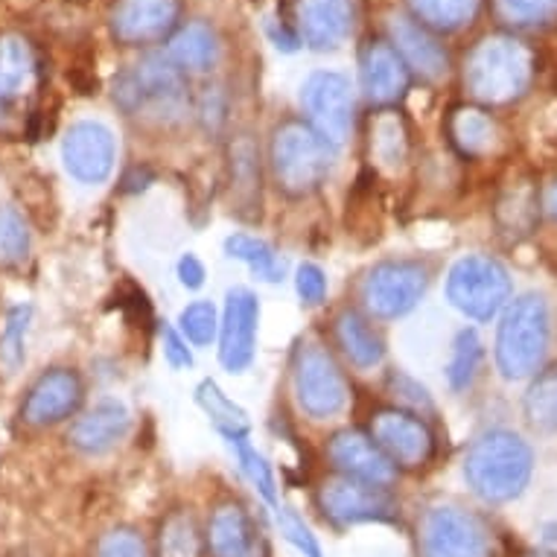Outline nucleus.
Returning <instances> with one entry per match:
<instances>
[{
  "label": "nucleus",
  "mask_w": 557,
  "mask_h": 557,
  "mask_svg": "<svg viewBox=\"0 0 557 557\" xmlns=\"http://www.w3.org/2000/svg\"><path fill=\"white\" fill-rule=\"evenodd\" d=\"M295 289L301 295L304 304H321L327 295V277L315 263H304L295 277Z\"/></svg>",
  "instance_id": "41"
},
{
  "label": "nucleus",
  "mask_w": 557,
  "mask_h": 557,
  "mask_svg": "<svg viewBox=\"0 0 557 557\" xmlns=\"http://www.w3.org/2000/svg\"><path fill=\"white\" fill-rule=\"evenodd\" d=\"M182 333L190 338L193 345H211L213 336H216V330H220V321H216V310H213L211 301H196L190 304L187 310L182 312Z\"/></svg>",
  "instance_id": "35"
},
{
  "label": "nucleus",
  "mask_w": 557,
  "mask_h": 557,
  "mask_svg": "<svg viewBox=\"0 0 557 557\" xmlns=\"http://www.w3.org/2000/svg\"><path fill=\"white\" fill-rule=\"evenodd\" d=\"M546 211L557 220V184H552V190L546 193Z\"/></svg>",
  "instance_id": "44"
},
{
  "label": "nucleus",
  "mask_w": 557,
  "mask_h": 557,
  "mask_svg": "<svg viewBox=\"0 0 557 557\" xmlns=\"http://www.w3.org/2000/svg\"><path fill=\"white\" fill-rule=\"evenodd\" d=\"M295 400L310 418L327 421L336 418L347 403V383L338 371L336 359L315 342H304L293 359Z\"/></svg>",
  "instance_id": "6"
},
{
  "label": "nucleus",
  "mask_w": 557,
  "mask_h": 557,
  "mask_svg": "<svg viewBox=\"0 0 557 557\" xmlns=\"http://www.w3.org/2000/svg\"><path fill=\"white\" fill-rule=\"evenodd\" d=\"M327 456L342 475H350L357 482L388 487L397 479V467L385 456L368 432L342 430L333 435L327 447Z\"/></svg>",
  "instance_id": "15"
},
{
  "label": "nucleus",
  "mask_w": 557,
  "mask_h": 557,
  "mask_svg": "<svg viewBox=\"0 0 557 557\" xmlns=\"http://www.w3.org/2000/svg\"><path fill=\"white\" fill-rule=\"evenodd\" d=\"M170 62L175 67L193 71V74L208 71L216 62V38L211 29L205 24H187L184 29H178L170 45Z\"/></svg>",
  "instance_id": "26"
},
{
  "label": "nucleus",
  "mask_w": 557,
  "mask_h": 557,
  "mask_svg": "<svg viewBox=\"0 0 557 557\" xmlns=\"http://www.w3.org/2000/svg\"><path fill=\"white\" fill-rule=\"evenodd\" d=\"M114 156H117L114 135L102 123H91V120L67 128L62 140L64 166L83 184L106 182L114 170Z\"/></svg>",
  "instance_id": "14"
},
{
  "label": "nucleus",
  "mask_w": 557,
  "mask_h": 557,
  "mask_svg": "<svg viewBox=\"0 0 557 557\" xmlns=\"http://www.w3.org/2000/svg\"><path fill=\"white\" fill-rule=\"evenodd\" d=\"M128 409L120 400H100L91 411H85L83 418H76L71 426V444L79 453L88 456H102L126 438L128 432Z\"/></svg>",
  "instance_id": "20"
},
{
  "label": "nucleus",
  "mask_w": 557,
  "mask_h": 557,
  "mask_svg": "<svg viewBox=\"0 0 557 557\" xmlns=\"http://www.w3.org/2000/svg\"><path fill=\"white\" fill-rule=\"evenodd\" d=\"M83 380L71 368H53L36 380V385L29 388L21 418L29 426H50L64 418H71L79 403H83Z\"/></svg>",
  "instance_id": "16"
},
{
  "label": "nucleus",
  "mask_w": 557,
  "mask_h": 557,
  "mask_svg": "<svg viewBox=\"0 0 557 557\" xmlns=\"http://www.w3.org/2000/svg\"><path fill=\"white\" fill-rule=\"evenodd\" d=\"M479 359H482V342L475 336L473 330H465L456 342V350H453V359H449V383L453 388H467L473 383L475 368H479Z\"/></svg>",
  "instance_id": "33"
},
{
  "label": "nucleus",
  "mask_w": 557,
  "mask_h": 557,
  "mask_svg": "<svg viewBox=\"0 0 557 557\" xmlns=\"http://www.w3.org/2000/svg\"><path fill=\"white\" fill-rule=\"evenodd\" d=\"M196 400L205 411H208V418L216 430L231 441V444H239V441H248V418L246 411L239 409L237 403H231L225 397L220 385L213 383V380H205V383L196 388Z\"/></svg>",
  "instance_id": "25"
},
{
  "label": "nucleus",
  "mask_w": 557,
  "mask_h": 557,
  "mask_svg": "<svg viewBox=\"0 0 557 557\" xmlns=\"http://www.w3.org/2000/svg\"><path fill=\"white\" fill-rule=\"evenodd\" d=\"M225 251H228V257L239 260V263H246L265 284L284 281V260L274 255V248L263 243V239L248 237V234H234V237L225 239Z\"/></svg>",
  "instance_id": "27"
},
{
  "label": "nucleus",
  "mask_w": 557,
  "mask_h": 557,
  "mask_svg": "<svg viewBox=\"0 0 557 557\" xmlns=\"http://www.w3.org/2000/svg\"><path fill=\"white\" fill-rule=\"evenodd\" d=\"M525 414L537 430H557V371H546L531 385L529 397H525Z\"/></svg>",
  "instance_id": "31"
},
{
  "label": "nucleus",
  "mask_w": 557,
  "mask_h": 557,
  "mask_svg": "<svg viewBox=\"0 0 557 557\" xmlns=\"http://www.w3.org/2000/svg\"><path fill=\"white\" fill-rule=\"evenodd\" d=\"M29 251L27 225L15 211L0 213V265L21 263Z\"/></svg>",
  "instance_id": "34"
},
{
  "label": "nucleus",
  "mask_w": 557,
  "mask_h": 557,
  "mask_svg": "<svg viewBox=\"0 0 557 557\" xmlns=\"http://www.w3.org/2000/svg\"><path fill=\"white\" fill-rule=\"evenodd\" d=\"M237 447V456H239V465H243V473L251 479V484H255L257 491L263 494V499L272 508H281L277 505V494H274V479H272V470H269V465H265V458L257 453L248 441H239V444H234Z\"/></svg>",
  "instance_id": "36"
},
{
  "label": "nucleus",
  "mask_w": 557,
  "mask_h": 557,
  "mask_svg": "<svg viewBox=\"0 0 557 557\" xmlns=\"http://www.w3.org/2000/svg\"><path fill=\"white\" fill-rule=\"evenodd\" d=\"M548 350V307L540 295H522L505 312L496 336V366L508 380L531 376Z\"/></svg>",
  "instance_id": "4"
},
{
  "label": "nucleus",
  "mask_w": 557,
  "mask_h": 557,
  "mask_svg": "<svg viewBox=\"0 0 557 557\" xmlns=\"http://www.w3.org/2000/svg\"><path fill=\"white\" fill-rule=\"evenodd\" d=\"M178 18V0H117L111 33L123 45H147L170 33Z\"/></svg>",
  "instance_id": "19"
},
{
  "label": "nucleus",
  "mask_w": 557,
  "mask_h": 557,
  "mask_svg": "<svg viewBox=\"0 0 557 557\" xmlns=\"http://www.w3.org/2000/svg\"><path fill=\"white\" fill-rule=\"evenodd\" d=\"M426 269L411 260H385L362 281V301L376 319H400L418 307L426 293Z\"/></svg>",
  "instance_id": "7"
},
{
  "label": "nucleus",
  "mask_w": 557,
  "mask_h": 557,
  "mask_svg": "<svg viewBox=\"0 0 557 557\" xmlns=\"http://www.w3.org/2000/svg\"><path fill=\"white\" fill-rule=\"evenodd\" d=\"M117 100L126 111H137L144 106L156 109H178L184 102V79L170 59L149 55L126 74L117 85Z\"/></svg>",
  "instance_id": "12"
},
{
  "label": "nucleus",
  "mask_w": 557,
  "mask_h": 557,
  "mask_svg": "<svg viewBox=\"0 0 557 557\" xmlns=\"http://www.w3.org/2000/svg\"><path fill=\"white\" fill-rule=\"evenodd\" d=\"M392 38L403 64H411L426 79H441L447 74L449 59L444 47L421 24H414L411 18H392Z\"/></svg>",
  "instance_id": "22"
},
{
  "label": "nucleus",
  "mask_w": 557,
  "mask_h": 557,
  "mask_svg": "<svg viewBox=\"0 0 557 557\" xmlns=\"http://www.w3.org/2000/svg\"><path fill=\"white\" fill-rule=\"evenodd\" d=\"M277 522H281V529L286 531V537L301 548L304 557H321L319 543H315V537H312L310 529L304 525V520L298 513L289 511V508H277Z\"/></svg>",
  "instance_id": "40"
},
{
  "label": "nucleus",
  "mask_w": 557,
  "mask_h": 557,
  "mask_svg": "<svg viewBox=\"0 0 557 557\" xmlns=\"http://www.w3.org/2000/svg\"><path fill=\"white\" fill-rule=\"evenodd\" d=\"M449 135L465 156H484L496 144L494 120L475 109H458L449 120Z\"/></svg>",
  "instance_id": "28"
},
{
  "label": "nucleus",
  "mask_w": 557,
  "mask_h": 557,
  "mask_svg": "<svg viewBox=\"0 0 557 557\" xmlns=\"http://www.w3.org/2000/svg\"><path fill=\"white\" fill-rule=\"evenodd\" d=\"M178 277H182V284L187 289H199L205 284V265L199 263V257L193 255H184L178 260Z\"/></svg>",
  "instance_id": "43"
},
{
  "label": "nucleus",
  "mask_w": 557,
  "mask_h": 557,
  "mask_svg": "<svg viewBox=\"0 0 557 557\" xmlns=\"http://www.w3.org/2000/svg\"><path fill=\"white\" fill-rule=\"evenodd\" d=\"M158 557H201L199 525L187 511L170 513L158 534Z\"/></svg>",
  "instance_id": "29"
},
{
  "label": "nucleus",
  "mask_w": 557,
  "mask_h": 557,
  "mask_svg": "<svg viewBox=\"0 0 557 557\" xmlns=\"http://www.w3.org/2000/svg\"><path fill=\"white\" fill-rule=\"evenodd\" d=\"M362 88L374 106H392L409 88V67L392 45L374 41L362 53Z\"/></svg>",
  "instance_id": "21"
},
{
  "label": "nucleus",
  "mask_w": 557,
  "mask_h": 557,
  "mask_svg": "<svg viewBox=\"0 0 557 557\" xmlns=\"http://www.w3.org/2000/svg\"><path fill=\"white\" fill-rule=\"evenodd\" d=\"M447 298L467 319L487 321L511 298V277L494 257H461L447 277Z\"/></svg>",
  "instance_id": "5"
},
{
  "label": "nucleus",
  "mask_w": 557,
  "mask_h": 557,
  "mask_svg": "<svg viewBox=\"0 0 557 557\" xmlns=\"http://www.w3.org/2000/svg\"><path fill=\"white\" fill-rule=\"evenodd\" d=\"M336 342L345 350V357L357 368H374L385 357V345L380 333L357 310L338 312Z\"/></svg>",
  "instance_id": "24"
},
{
  "label": "nucleus",
  "mask_w": 557,
  "mask_h": 557,
  "mask_svg": "<svg viewBox=\"0 0 557 557\" xmlns=\"http://www.w3.org/2000/svg\"><path fill=\"white\" fill-rule=\"evenodd\" d=\"M531 50L511 36H491L467 59V88L475 100L505 106L517 100L531 83Z\"/></svg>",
  "instance_id": "3"
},
{
  "label": "nucleus",
  "mask_w": 557,
  "mask_h": 557,
  "mask_svg": "<svg viewBox=\"0 0 557 557\" xmlns=\"http://www.w3.org/2000/svg\"><path fill=\"white\" fill-rule=\"evenodd\" d=\"M38 64L21 36H0V132L24 114L36 91Z\"/></svg>",
  "instance_id": "13"
},
{
  "label": "nucleus",
  "mask_w": 557,
  "mask_h": 557,
  "mask_svg": "<svg viewBox=\"0 0 557 557\" xmlns=\"http://www.w3.org/2000/svg\"><path fill=\"white\" fill-rule=\"evenodd\" d=\"M421 546L426 557H487V534L475 517L441 505L423 520Z\"/></svg>",
  "instance_id": "10"
},
{
  "label": "nucleus",
  "mask_w": 557,
  "mask_h": 557,
  "mask_svg": "<svg viewBox=\"0 0 557 557\" xmlns=\"http://www.w3.org/2000/svg\"><path fill=\"white\" fill-rule=\"evenodd\" d=\"M534 470L531 447L508 430H491L467 449L465 475L484 503H511L525 491Z\"/></svg>",
  "instance_id": "1"
},
{
  "label": "nucleus",
  "mask_w": 557,
  "mask_h": 557,
  "mask_svg": "<svg viewBox=\"0 0 557 557\" xmlns=\"http://www.w3.org/2000/svg\"><path fill=\"white\" fill-rule=\"evenodd\" d=\"M414 15L435 29H458L473 18L479 0H409Z\"/></svg>",
  "instance_id": "30"
},
{
  "label": "nucleus",
  "mask_w": 557,
  "mask_h": 557,
  "mask_svg": "<svg viewBox=\"0 0 557 557\" xmlns=\"http://www.w3.org/2000/svg\"><path fill=\"white\" fill-rule=\"evenodd\" d=\"M257 324H260V301L248 289H231L222 315L220 359L231 374H239L251 366L257 347Z\"/></svg>",
  "instance_id": "17"
},
{
  "label": "nucleus",
  "mask_w": 557,
  "mask_h": 557,
  "mask_svg": "<svg viewBox=\"0 0 557 557\" xmlns=\"http://www.w3.org/2000/svg\"><path fill=\"white\" fill-rule=\"evenodd\" d=\"M321 511L336 522H371V520H392L394 499L388 496V487H376L350 479V475H333L321 484L319 491Z\"/></svg>",
  "instance_id": "11"
},
{
  "label": "nucleus",
  "mask_w": 557,
  "mask_h": 557,
  "mask_svg": "<svg viewBox=\"0 0 557 557\" xmlns=\"http://www.w3.org/2000/svg\"><path fill=\"white\" fill-rule=\"evenodd\" d=\"M27 327H29V307H15L7 315V327L0 336V366L7 374H15L27 354Z\"/></svg>",
  "instance_id": "32"
},
{
  "label": "nucleus",
  "mask_w": 557,
  "mask_h": 557,
  "mask_svg": "<svg viewBox=\"0 0 557 557\" xmlns=\"http://www.w3.org/2000/svg\"><path fill=\"white\" fill-rule=\"evenodd\" d=\"M94 557H149L147 543L135 529H114L102 534Z\"/></svg>",
  "instance_id": "39"
},
{
  "label": "nucleus",
  "mask_w": 557,
  "mask_h": 557,
  "mask_svg": "<svg viewBox=\"0 0 557 557\" xmlns=\"http://www.w3.org/2000/svg\"><path fill=\"white\" fill-rule=\"evenodd\" d=\"M208 546L213 557H269L263 531L239 503H225L213 511Z\"/></svg>",
  "instance_id": "18"
},
{
  "label": "nucleus",
  "mask_w": 557,
  "mask_h": 557,
  "mask_svg": "<svg viewBox=\"0 0 557 557\" xmlns=\"http://www.w3.org/2000/svg\"><path fill=\"white\" fill-rule=\"evenodd\" d=\"M301 102L310 114V126L319 132L330 147L345 144L354 120V88L350 79L333 71L312 74L301 88Z\"/></svg>",
  "instance_id": "8"
},
{
  "label": "nucleus",
  "mask_w": 557,
  "mask_h": 557,
  "mask_svg": "<svg viewBox=\"0 0 557 557\" xmlns=\"http://www.w3.org/2000/svg\"><path fill=\"white\" fill-rule=\"evenodd\" d=\"M371 438L380 444L385 456L392 458L394 467H406V470L430 465L432 453H435V438H432L430 426L418 414L403 409L376 411L371 421Z\"/></svg>",
  "instance_id": "9"
},
{
  "label": "nucleus",
  "mask_w": 557,
  "mask_h": 557,
  "mask_svg": "<svg viewBox=\"0 0 557 557\" xmlns=\"http://www.w3.org/2000/svg\"><path fill=\"white\" fill-rule=\"evenodd\" d=\"M499 12L511 24L531 27V24H546L557 15V0H499Z\"/></svg>",
  "instance_id": "38"
},
{
  "label": "nucleus",
  "mask_w": 557,
  "mask_h": 557,
  "mask_svg": "<svg viewBox=\"0 0 557 557\" xmlns=\"http://www.w3.org/2000/svg\"><path fill=\"white\" fill-rule=\"evenodd\" d=\"M333 152L327 140L301 120H289L272 137V175L277 190L293 199L310 196L327 182L333 170Z\"/></svg>",
  "instance_id": "2"
},
{
  "label": "nucleus",
  "mask_w": 557,
  "mask_h": 557,
  "mask_svg": "<svg viewBox=\"0 0 557 557\" xmlns=\"http://www.w3.org/2000/svg\"><path fill=\"white\" fill-rule=\"evenodd\" d=\"M374 152L380 158V164L397 170L406 156V137H403V126L397 117H383L374 128Z\"/></svg>",
  "instance_id": "37"
},
{
  "label": "nucleus",
  "mask_w": 557,
  "mask_h": 557,
  "mask_svg": "<svg viewBox=\"0 0 557 557\" xmlns=\"http://www.w3.org/2000/svg\"><path fill=\"white\" fill-rule=\"evenodd\" d=\"M164 357L170 359V366L173 368H190L193 357L187 345H184V338L175 333L173 327H164Z\"/></svg>",
  "instance_id": "42"
},
{
  "label": "nucleus",
  "mask_w": 557,
  "mask_h": 557,
  "mask_svg": "<svg viewBox=\"0 0 557 557\" xmlns=\"http://www.w3.org/2000/svg\"><path fill=\"white\" fill-rule=\"evenodd\" d=\"M350 33V0H304L301 36L312 50H330Z\"/></svg>",
  "instance_id": "23"
}]
</instances>
